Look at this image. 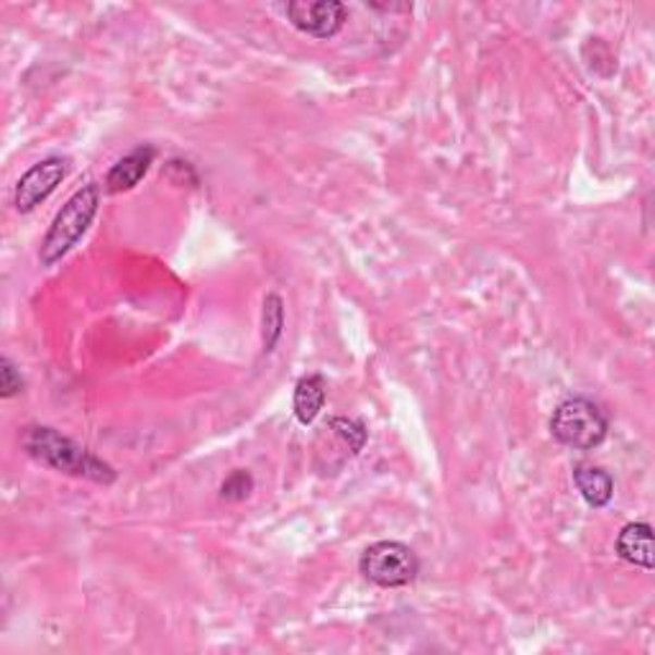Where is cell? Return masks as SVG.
Here are the masks:
<instances>
[{"label": "cell", "mask_w": 655, "mask_h": 655, "mask_svg": "<svg viewBox=\"0 0 655 655\" xmlns=\"http://www.w3.org/2000/svg\"><path fill=\"white\" fill-rule=\"evenodd\" d=\"M285 328V308H282L280 295H269L264 300V351L272 354L276 341L282 338Z\"/></svg>", "instance_id": "obj_11"}, {"label": "cell", "mask_w": 655, "mask_h": 655, "mask_svg": "<svg viewBox=\"0 0 655 655\" xmlns=\"http://www.w3.org/2000/svg\"><path fill=\"white\" fill-rule=\"evenodd\" d=\"M24 448L36 461L52 466L57 471H64V474L92 479L98 484H111L115 479V471L111 466L100 461V458L92 456L79 443L67 438V435L57 433L54 428H26Z\"/></svg>", "instance_id": "obj_1"}, {"label": "cell", "mask_w": 655, "mask_h": 655, "mask_svg": "<svg viewBox=\"0 0 655 655\" xmlns=\"http://www.w3.org/2000/svg\"><path fill=\"white\" fill-rule=\"evenodd\" d=\"M617 556L628 560L632 566L651 571L655 566V553H653V528L647 522H630L620 530L617 535Z\"/></svg>", "instance_id": "obj_8"}, {"label": "cell", "mask_w": 655, "mask_h": 655, "mask_svg": "<svg viewBox=\"0 0 655 655\" xmlns=\"http://www.w3.org/2000/svg\"><path fill=\"white\" fill-rule=\"evenodd\" d=\"M254 492V477L246 469H236L221 484V497L225 502H244Z\"/></svg>", "instance_id": "obj_13"}, {"label": "cell", "mask_w": 655, "mask_h": 655, "mask_svg": "<svg viewBox=\"0 0 655 655\" xmlns=\"http://www.w3.org/2000/svg\"><path fill=\"white\" fill-rule=\"evenodd\" d=\"M551 433L560 446L573 450H594L609 435V420L602 407L586 397L564 399L551 418Z\"/></svg>", "instance_id": "obj_3"}, {"label": "cell", "mask_w": 655, "mask_h": 655, "mask_svg": "<svg viewBox=\"0 0 655 655\" xmlns=\"http://www.w3.org/2000/svg\"><path fill=\"white\" fill-rule=\"evenodd\" d=\"M21 390H24V380H21L16 367H13L11 359H0V395L11 399L16 397Z\"/></svg>", "instance_id": "obj_14"}, {"label": "cell", "mask_w": 655, "mask_h": 655, "mask_svg": "<svg viewBox=\"0 0 655 655\" xmlns=\"http://www.w3.org/2000/svg\"><path fill=\"white\" fill-rule=\"evenodd\" d=\"M67 177V159L49 157L44 162L34 164L24 177L18 180L16 193H13V206L18 213H32V210L44 202L57 190V185Z\"/></svg>", "instance_id": "obj_6"}, {"label": "cell", "mask_w": 655, "mask_h": 655, "mask_svg": "<svg viewBox=\"0 0 655 655\" xmlns=\"http://www.w3.org/2000/svg\"><path fill=\"white\" fill-rule=\"evenodd\" d=\"M100 206V187L96 182L85 185L83 190H77L72 198L64 202L60 213H57L52 228H49L47 238H44L39 259L44 267H52L62 257H67L72 246H77L79 238L85 236L87 225L92 223V218L98 213Z\"/></svg>", "instance_id": "obj_2"}, {"label": "cell", "mask_w": 655, "mask_h": 655, "mask_svg": "<svg viewBox=\"0 0 655 655\" xmlns=\"http://www.w3.org/2000/svg\"><path fill=\"white\" fill-rule=\"evenodd\" d=\"M333 433L338 435L341 441H344V446L351 450V454H359L363 448V443H367V428L359 420H348V418H333L331 423H328Z\"/></svg>", "instance_id": "obj_12"}, {"label": "cell", "mask_w": 655, "mask_h": 655, "mask_svg": "<svg viewBox=\"0 0 655 655\" xmlns=\"http://www.w3.org/2000/svg\"><path fill=\"white\" fill-rule=\"evenodd\" d=\"M325 405V380L320 374L302 376L295 387V418L310 425Z\"/></svg>", "instance_id": "obj_10"}, {"label": "cell", "mask_w": 655, "mask_h": 655, "mask_svg": "<svg viewBox=\"0 0 655 655\" xmlns=\"http://www.w3.org/2000/svg\"><path fill=\"white\" fill-rule=\"evenodd\" d=\"M155 157L157 149L149 147V144H141V147H136L131 155L119 159V162L111 166V172L106 174V190L111 195L134 190L138 182L144 180V174L149 172Z\"/></svg>", "instance_id": "obj_7"}, {"label": "cell", "mask_w": 655, "mask_h": 655, "mask_svg": "<svg viewBox=\"0 0 655 655\" xmlns=\"http://www.w3.org/2000/svg\"><path fill=\"white\" fill-rule=\"evenodd\" d=\"M573 484L589 507H607L615 497V479L594 464L573 466Z\"/></svg>", "instance_id": "obj_9"}, {"label": "cell", "mask_w": 655, "mask_h": 655, "mask_svg": "<svg viewBox=\"0 0 655 655\" xmlns=\"http://www.w3.org/2000/svg\"><path fill=\"white\" fill-rule=\"evenodd\" d=\"M346 5L338 0H293L287 3V18L297 32L312 39H331L346 24Z\"/></svg>", "instance_id": "obj_5"}, {"label": "cell", "mask_w": 655, "mask_h": 655, "mask_svg": "<svg viewBox=\"0 0 655 655\" xmlns=\"http://www.w3.org/2000/svg\"><path fill=\"white\" fill-rule=\"evenodd\" d=\"M359 571L371 584L382 589H399L418 579L420 558L410 545L399 541H380L361 553Z\"/></svg>", "instance_id": "obj_4"}]
</instances>
